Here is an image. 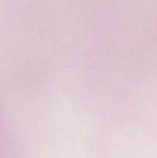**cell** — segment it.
I'll return each mask as SVG.
<instances>
[]
</instances>
